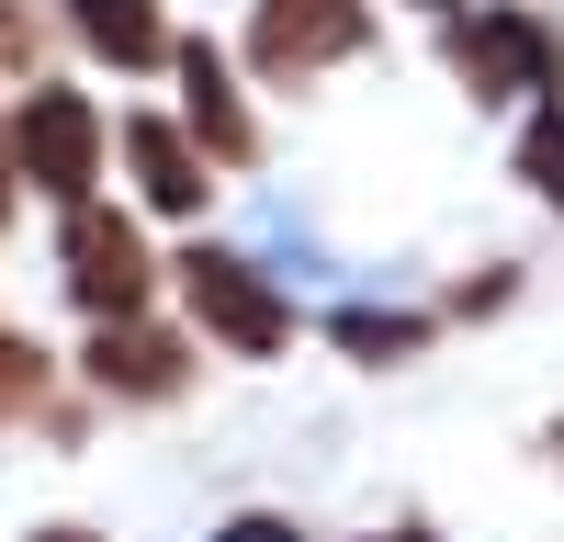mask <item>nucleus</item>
Masks as SVG:
<instances>
[{
  "instance_id": "ddd939ff",
  "label": "nucleus",
  "mask_w": 564,
  "mask_h": 542,
  "mask_svg": "<svg viewBox=\"0 0 564 542\" xmlns=\"http://www.w3.org/2000/svg\"><path fill=\"white\" fill-rule=\"evenodd\" d=\"M215 542H294V520H226Z\"/></svg>"
},
{
  "instance_id": "39448f33",
  "label": "nucleus",
  "mask_w": 564,
  "mask_h": 542,
  "mask_svg": "<svg viewBox=\"0 0 564 542\" xmlns=\"http://www.w3.org/2000/svg\"><path fill=\"white\" fill-rule=\"evenodd\" d=\"M350 45H361V0H260V23H249V57L271 79H305Z\"/></svg>"
},
{
  "instance_id": "9d476101",
  "label": "nucleus",
  "mask_w": 564,
  "mask_h": 542,
  "mask_svg": "<svg viewBox=\"0 0 564 542\" xmlns=\"http://www.w3.org/2000/svg\"><path fill=\"white\" fill-rule=\"evenodd\" d=\"M520 181H531L542 204H564V102L531 113V136H520Z\"/></svg>"
},
{
  "instance_id": "f03ea898",
  "label": "nucleus",
  "mask_w": 564,
  "mask_h": 542,
  "mask_svg": "<svg viewBox=\"0 0 564 542\" xmlns=\"http://www.w3.org/2000/svg\"><path fill=\"white\" fill-rule=\"evenodd\" d=\"M57 260H68V294H79L90 316H148L159 260H148V238H135V215H113V204H68Z\"/></svg>"
},
{
  "instance_id": "20e7f679",
  "label": "nucleus",
  "mask_w": 564,
  "mask_h": 542,
  "mask_svg": "<svg viewBox=\"0 0 564 542\" xmlns=\"http://www.w3.org/2000/svg\"><path fill=\"white\" fill-rule=\"evenodd\" d=\"M181 294H193V316L226 339V350H249V361H271L282 339H294V316H282V294L260 283V271L238 260V249H193L181 260Z\"/></svg>"
},
{
  "instance_id": "2eb2a0df",
  "label": "nucleus",
  "mask_w": 564,
  "mask_h": 542,
  "mask_svg": "<svg viewBox=\"0 0 564 542\" xmlns=\"http://www.w3.org/2000/svg\"><path fill=\"white\" fill-rule=\"evenodd\" d=\"M34 542H90V531H34Z\"/></svg>"
},
{
  "instance_id": "dca6fc26",
  "label": "nucleus",
  "mask_w": 564,
  "mask_h": 542,
  "mask_svg": "<svg viewBox=\"0 0 564 542\" xmlns=\"http://www.w3.org/2000/svg\"><path fill=\"white\" fill-rule=\"evenodd\" d=\"M0 215H12V170H0Z\"/></svg>"
},
{
  "instance_id": "6e6552de",
  "label": "nucleus",
  "mask_w": 564,
  "mask_h": 542,
  "mask_svg": "<svg viewBox=\"0 0 564 542\" xmlns=\"http://www.w3.org/2000/svg\"><path fill=\"white\" fill-rule=\"evenodd\" d=\"M68 23H79V45H90L102 68H159V57H181L170 23H159V0H68Z\"/></svg>"
},
{
  "instance_id": "7ed1b4c3",
  "label": "nucleus",
  "mask_w": 564,
  "mask_h": 542,
  "mask_svg": "<svg viewBox=\"0 0 564 542\" xmlns=\"http://www.w3.org/2000/svg\"><path fill=\"white\" fill-rule=\"evenodd\" d=\"M12 170L45 181L57 204H90V181H102V113H90L79 90H34L12 113Z\"/></svg>"
},
{
  "instance_id": "f257e3e1",
  "label": "nucleus",
  "mask_w": 564,
  "mask_h": 542,
  "mask_svg": "<svg viewBox=\"0 0 564 542\" xmlns=\"http://www.w3.org/2000/svg\"><path fill=\"white\" fill-rule=\"evenodd\" d=\"M452 68L486 90V102H531V90H564V45L553 23H531L520 0H486V12L452 23Z\"/></svg>"
},
{
  "instance_id": "f3484780",
  "label": "nucleus",
  "mask_w": 564,
  "mask_h": 542,
  "mask_svg": "<svg viewBox=\"0 0 564 542\" xmlns=\"http://www.w3.org/2000/svg\"><path fill=\"white\" fill-rule=\"evenodd\" d=\"M553 452H564V419H553Z\"/></svg>"
},
{
  "instance_id": "f8f14e48",
  "label": "nucleus",
  "mask_w": 564,
  "mask_h": 542,
  "mask_svg": "<svg viewBox=\"0 0 564 542\" xmlns=\"http://www.w3.org/2000/svg\"><path fill=\"white\" fill-rule=\"evenodd\" d=\"M34 395H45V350L34 339H0V419H23Z\"/></svg>"
},
{
  "instance_id": "1a4fd4ad",
  "label": "nucleus",
  "mask_w": 564,
  "mask_h": 542,
  "mask_svg": "<svg viewBox=\"0 0 564 542\" xmlns=\"http://www.w3.org/2000/svg\"><path fill=\"white\" fill-rule=\"evenodd\" d=\"M181 90H193V136H204L215 159H249V148H260V136H249V113H238V90H226V57H215L204 34L181 45Z\"/></svg>"
},
{
  "instance_id": "423d86ee",
  "label": "nucleus",
  "mask_w": 564,
  "mask_h": 542,
  "mask_svg": "<svg viewBox=\"0 0 564 542\" xmlns=\"http://www.w3.org/2000/svg\"><path fill=\"white\" fill-rule=\"evenodd\" d=\"M181 339L148 328V316H102V339H90V384L102 395H181Z\"/></svg>"
},
{
  "instance_id": "9b49d317",
  "label": "nucleus",
  "mask_w": 564,
  "mask_h": 542,
  "mask_svg": "<svg viewBox=\"0 0 564 542\" xmlns=\"http://www.w3.org/2000/svg\"><path fill=\"white\" fill-rule=\"evenodd\" d=\"M430 339V316H339V350L350 361H395V350H417Z\"/></svg>"
},
{
  "instance_id": "4468645a",
  "label": "nucleus",
  "mask_w": 564,
  "mask_h": 542,
  "mask_svg": "<svg viewBox=\"0 0 564 542\" xmlns=\"http://www.w3.org/2000/svg\"><path fill=\"white\" fill-rule=\"evenodd\" d=\"M372 542H430V531H372Z\"/></svg>"
},
{
  "instance_id": "0eeeda50",
  "label": "nucleus",
  "mask_w": 564,
  "mask_h": 542,
  "mask_svg": "<svg viewBox=\"0 0 564 542\" xmlns=\"http://www.w3.org/2000/svg\"><path fill=\"white\" fill-rule=\"evenodd\" d=\"M124 159H135V193H148L159 215H193V204L215 193V181H204V148H193L170 113H135V124H124Z\"/></svg>"
}]
</instances>
